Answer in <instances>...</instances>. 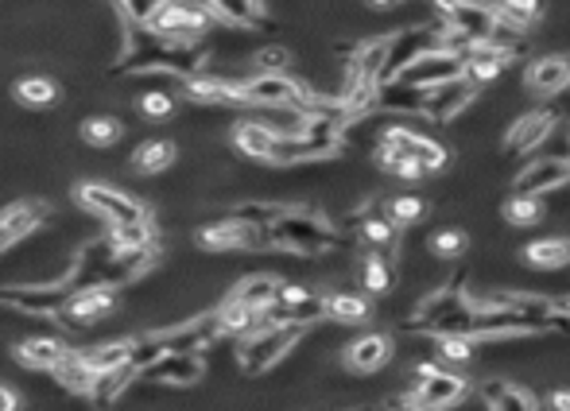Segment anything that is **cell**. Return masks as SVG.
Instances as JSON below:
<instances>
[{"instance_id":"cell-17","label":"cell","mask_w":570,"mask_h":411,"mask_svg":"<svg viewBox=\"0 0 570 411\" xmlns=\"http://www.w3.org/2000/svg\"><path fill=\"white\" fill-rule=\"evenodd\" d=\"M555 125H559V113H555V109H532V113L517 116V125L508 128L505 148L508 152H532V148H540V144L555 133Z\"/></svg>"},{"instance_id":"cell-21","label":"cell","mask_w":570,"mask_h":411,"mask_svg":"<svg viewBox=\"0 0 570 411\" xmlns=\"http://www.w3.org/2000/svg\"><path fill=\"white\" fill-rule=\"evenodd\" d=\"M570 86V59L562 54H547V59H535L528 66V90L540 94V98H555Z\"/></svg>"},{"instance_id":"cell-24","label":"cell","mask_w":570,"mask_h":411,"mask_svg":"<svg viewBox=\"0 0 570 411\" xmlns=\"http://www.w3.org/2000/svg\"><path fill=\"white\" fill-rule=\"evenodd\" d=\"M210 20H222L230 27H264V0H202Z\"/></svg>"},{"instance_id":"cell-15","label":"cell","mask_w":570,"mask_h":411,"mask_svg":"<svg viewBox=\"0 0 570 411\" xmlns=\"http://www.w3.org/2000/svg\"><path fill=\"white\" fill-rule=\"evenodd\" d=\"M478 98V86L466 78H455V82H443V86H431L428 90V101H423V113L435 121V125H446V121H455L458 113L473 105Z\"/></svg>"},{"instance_id":"cell-41","label":"cell","mask_w":570,"mask_h":411,"mask_svg":"<svg viewBox=\"0 0 570 411\" xmlns=\"http://www.w3.org/2000/svg\"><path fill=\"white\" fill-rule=\"evenodd\" d=\"M493 16H497V24L528 32V24L540 16V0H500L497 9H493Z\"/></svg>"},{"instance_id":"cell-55","label":"cell","mask_w":570,"mask_h":411,"mask_svg":"<svg viewBox=\"0 0 570 411\" xmlns=\"http://www.w3.org/2000/svg\"><path fill=\"white\" fill-rule=\"evenodd\" d=\"M567 90H570V86H567Z\"/></svg>"},{"instance_id":"cell-14","label":"cell","mask_w":570,"mask_h":411,"mask_svg":"<svg viewBox=\"0 0 570 411\" xmlns=\"http://www.w3.org/2000/svg\"><path fill=\"white\" fill-rule=\"evenodd\" d=\"M113 307H116V291H113V287L86 284V287H74L59 319L71 322V326H89V322L106 319Z\"/></svg>"},{"instance_id":"cell-27","label":"cell","mask_w":570,"mask_h":411,"mask_svg":"<svg viewBox=\"0 0 570 411\" xmlns=\"http://www.w3.org/2000/svg\"><path fill=\"white\" fill-rule=\"evenodd\" d=\"M428 90L408 82H381L376 86V113H423Z\"/></svg>"},{"instance_id":"cell-48","label":"cell","mask_w":570,"mask_h":411,"mask_svg":"<svg viewBox=\"0 0 570 411\" xmlns=\"http://www.w3.org/2000/svg\"><path fill=\"white\" fill-rule=\"evenodd\" d=\"M140 113L148 116V121H168V116L175 113V101H171V94L152 90L140 98Z\"/></svg>"},{"instance_id":"cell-10","label":"cell","mask_w":570,"mask_h":411,"mask_svg":"<svg viewBox=\"0 0 570 411\" xmlns=\"http://www.w3.org/2000/svg\"><path fill=\"white\" fill-rule=\"evenodd\" d=\"M466 71V54L450 51V47H435V51L419 54L408 71H400L393 82H408V86H419V90H431V86H443V82L462 78Z\"/></svg>"},{"instance_id":"cell-35","label":"cell","mask_w":570,"mask_h":411,"mask_svg":"<svg viewBox=\"0 0 570 411\" xmlns=\"http://www.w3.org/2000/svg\"><path fill=\"white\" fill-rule=\"evenodd\" d=\"M113 249L121 252H140V249H156V229L152 222H133V225H109L106 237Z\"/></svg>"},{"instance_id":"cell-5","label":"cell","mask_w":570,"mask_h":411,"mask_svg":"<svg viewBox=\"0 0 570 411\" xmlns=\"http://www.w3.org/2000/svg\"><path fill=\"white\" fill-rule=\"evenodd\" d=\"M74 202L89 214H98L106 225H133V222H152L148 205L140 198L125 195V190L109 187V183H78L74 187Z\"/></svg>"},{"instance_id":"cell-31","label":"cell","mask_w":570,"mask_h":411,"mask_svg":"<svg viewBox=\"0 0 570 411\" xmlns=\"http://www.w3.org/2000/svg\"><path fill=\"white\" fill-rule=\"evenodd\" d=\"M233 144H237V152L249 155V160L268 163V152H272V144H276V128L268 125V121H241V125L233 128Z\"/></svg>"},{"instance_id":"cell-46","label":"cell","mask_w":570,"mask_h":411,"mask_svg":"<svg viewBox=\"0 0 570 411\" xmlns=\"http://www.w3.org/2000/svg\"><path fill=\"white\" fill-rule=\"evenodd\" d=\"M284 214V205H237L233 210V222H241V225H257V229H268V225L276 222V217Z\"/></svg>"},{"instance_id":"cell-50","label":"cell","mask_w":570,"mask_h":411,"mask_svg":"<svg viewBox=\"0 0 570 411\" xmlns=\"http://www.w3.org/2000/svg\"><path fill=\"white\" fill-rule=\"evenodd\" d=\"M438 353H443V361H470L473 338H438Z\"/></svg>"},{"instance_id":"cell-39","label":"cell","mask_w":570,"mask_h":411,"mask_svg":"<svg viewBox=\"0 0 570 411\" xmlns=\"http://www.w3.org/2000/svg\"><path fill=\"white\" fill-rule=\"evenodd\" d=\"M121 136H125V125L116 116H89L82 125V144H89V148H113V144H121Z\"/></svg>"},{"instance_id":"cell-11","label":"cell","mask_w":570,"mask_h":411,"mask_svg":"<svg viewBox=\"0 0 570 411\" xmlns=\"http://www.w3.org/2000/svg\"><path fill=\"white\" fill-rule=\"evenodd\" d=\"M152 338L160 353H202L206 346L222 338V322H218V311H210L183 322V326H171V331H156Z\"/></svg>"},{"instance_id":"cell-49","label":"cell","mask_w":570,"mask_h":411,"mask_svg":"<svg viewBox=\"0 0 570 411\" xmlns=\"http://www.w3.org/2000/svg\"><path fill=\"white\" fill-rule=\"evenodd\" d=\"M431 249H435V257H458V252L466 249V233L462 229H438L435 237H431Z\"/></svg>"},{"instance_id":"cell-16","label":"cell","mask_w":570,"mask_h":411,"mask_svg":"<svg viewBox=\"0 0 570 411\" xmlns=\"http://www.w3.org/2000/svg\"><path fill=\"white\" fill-rule=\"evenodd\" d=\"M570 183V155H540L517 175V195H547Z\"/></svg>"},{"instance_id":"cell-20","label":"cell","mask_w":570,"mask_h":411,"mask_svg":"<svg viewBox=\"0 0 570 411\" xmlns=\"http://www.w3.org/2000/svg\"><path fill=\"white\" fill-rule=\"evenodd\" d=\"M66 341L54 338V334H47V338H24L12 346V358L20 361L24 369H32V373H51L59 361L66 358Z\"/></svg>"},{"instance_id":"cell-8","label":"cell","mask_w":570,"mask_h":411,"mask_svg":"<svg viewBox=\"0 0 570 411\" xmlns=\"http://www.w3.org/2000/svg\"><path fill=\"white\" fill-rule=\"evenodd\" d=\"M443 20H435V24H419V27H408V32H400V36L388 39V59H384V71H381V82H393L400 71H408L411 63H416L419 54L435 51V47H443Z\"/></svg>"},{"instance_id":"cell-18","label":"cell","mask_w":570,"mask_h":411,"mask_svg":"<svg viewBox=\"0 0 570 411\" xmlns=\"http://www.w3.org/2000/svg\"><path fill=\"white\" fill-rule=\"evenodd\" d=\"M47 217H51V205L44 202V198H36V202H16L9 205L4 214H0V233H4V245H16L24 241V237H32L36 229H44Z\"/></svg>"},{"instance_id":"cell-30","label":"cell","mask_w":570,"mask_h":411,"mask_svg":"<svg viewBox=\"0 0 570 411\" xmlns=\"http://www.w3.org/2000/svg\"><path fill=\"white\" fill-rule=\"evenodd\" d=\"M276 296H280V279L276 276H245L241 284L230 291L233 303L249 307V311H257V314H264L268 307L276 303Z\"/></svg>"},{"instance_id":"cell-36","label":"cell","mask_w":570,"mask_h":411,"mask_svg":"<svg viewBox=\"0 0 570 411\" xmlns=\"http://www.w3.org/2000/svg\"><path fill=\"white\" fill-rule=\"evenodd\" d=\"M12 94H16L20 105H27V109H47V105H54V98H59V86H54L51 78L27 74V78H16Z\"/></svg>"},{"instance_id":"cell-38","label":"cell","mask_w":570,"mask_h":411,"mask_svg":"<svg viewBox=\"0 0 570 411\" xmlns=\"http://www.w3.org/2000/svg\"><path fill=\"white\" fill-rule=\"evenodd\" d=\"M326 319L334 322H365L369 319V299L361 291H338V296H326Z\"/></svg>"},{"instance_id":"cell-2","label":"cell","mask_w":570,"mask_h":411,"mask_svg":"<svg viewBox=\"0 0 570 411\" xmlns=\"http://www.w3.org/2000/svg\"><path fill=\"white\" fill-rule=\"evenodd\" d=\"M272 233V245L287 252H299V257H322V252L338 249V233L334 225L322 222L311 210H284L276 222L268 225Z\"/></svg>"},{"instance_id":"cell-33","label":"cell","mask_w":570,"mask_h":411,"mask_svg":"<svg viewBox=\"0 0 570 411\" xmlns=\"http://www.w3.org/2000/svg\"><path fill=\"white\" fill-rule=\"evenodd\" d=\"M178 160V148L171 140H144L136 144L133 152V167L140 171V175H163V171H171Z\"/></svg>"},{"instance_id":"cell-4","label":"cell","mask_w":570,"mask_h":411,"mask_svg":"<svg viewBox=\"0 0 570 411\" xmlns=\"http://www.w3.org/2000/svg\"><path fill=\"white\" fill-rule=\"evenodd\" d=\"M376 163L384 171H396L400 163H416L423 175L446 167V148L428 136L411 133V128H384L381 144H376Z\"/></svg>"},{"instance_id":"cell-25","label":"cell","mask_w":570,"mask_h":411,"mask_svg":"<svg viewBox=\"0 0 570 411\" xmlns=\"http://www.w3.org/2000/svg\"><path fill=\"white\" fill-rule=\"evenodd\" d=\"M133 349L136 338H116V341H101V346H86L78 349V358L86 361L94 373H113V369H133Z\"/></svg>"},{"instance_id":"cell-7","label":"cell","mask_w":570,"mask_h":411,"mask_svg":"<svg viewBox=\"0 0 570 411\" xmlns=\"http://www.w3.org/2000/svg\"><path fill=\"white\" fill-rule=\"evenodd\" d=\"M314 94L303 82L287 78V74H257V78H241V101L260 109H295L303 113L311 105Z\"/></svg>"},{"instance_id":"cell-53","label":"cell","mask_w":570,"mask_h":411,"mask_svg":"<svg viewBox=\"0 0 570 411\" xmlns=\"http://www.w3.org/2000/svg\"><path fill=\"white\" fill-rule=\"evenodd\" d=\"M376 9H388V4H400V0H373Z\"/></svg>"},{"instance_id":"cell-1","label":"cell","mask_w":570,"mask_h":411,"mask_svg":"<svg viewBox=\"0 0 570 411\" xmlns=\"http://www.w3.org/2000/svg\"><path fill=\"white\" fill-rule=\"evenodd\" d=\"M210 63V51L202 43H183V39H163L148 27H133V43L116 59L113 74H175V78H195Z\"/></svg>"},{"instance_id":"cell-19","label":"cell","mask_w":570,"mask_h":411,"mask_svg":"<svg viewBox=\"0 0 570 411\" xmlns=\"http://www.w3.org/2000/svg\"><path fill=\"white\" fill-rule=\"evenodd\" d=\"M183 94L198 105H245L241 101V78H210V74H195L183 78Z\"/></svg>"},{"instance_id":"cell-45","label":"cell","mask_w":570,"mask_h":411,"mask_svg":"<svg viewBox=\"0 0 570 411\" xmlns=\"http://www.w3.org/2000/svg\"><path fill=\"white\" fill-rule=\"evenodd\" d=\"M171 0H121V12L133 27H148L163 9H168Z\"/></svg>"},{"instance_id":"cell-40","label":"cell","mask_w":570,"mask_h":411,"mask_svg":"<svg viewBox=\"0 0 570 411\" xmlns=\"http://www.w3.org/2000/svg\"><path fill=\"white\" fill-rule=\"evenodd\" d=\"M218 322H222V334H252L260 326V314L249 311V307L233 303V299H225L222 307H218Z\"/></svg>"},{"instance_id":"cell-13","label":"cell","mask_w":570,"mask_h":411,"mask_svg":"<svg viewBox=\"0 0 570 411\" xmlns=\"http://www.w3.org/2000/svg\"><path fill=\"white\" fill-rule=\"evenodd\" d=\"M136 376L152 381V385L190 388L206 376V361H202V353H163V358L148 361Z\"/></svg>"},{"instance_id":"cell-42","label":"cell","mask_w":570,"mask_h":411,"mask_svg":"<svg viewBox=\"0 0 570 411\" xmlns=\"http://www.w3.org/2000/svg\"><path fill=\"white\" fill-rule=\"evenodd\" d=\"M361 284H365V291H373V296L388 291V287H393V260L369 252L365 264H361Z\"/></svg>"},{"instance_id":"cell-26","label":"cell","mask_w":570,"mask_h":411,"mask_svg":"<svg viewBox=\"0 0 570 411\" xmlns=\"http://www.w3.org/2000/svg\"><path fill=\"white\" fill-rule=\"evenodd\" d=\"M466 291L458 284H450V287H443V291H435V296H428L423 299V303H419V311H416V319H411V326H416V331H435L438 322L446 319V314L450 311H458V307L466 303Z\"/></svg>"},{"instance_id":"cell-44","label":"cell","mask_w":570,"mask_h":411,"mask_svg":"<svg viewBox=\"0 0 570 411\" xmlns=\"http://www.w3.org/2000/svg\"><path fill=\"white\" fill-rule=\"evenodd\" d=\"M505 217L512 225H535L540 217H544V202L535 195H512L505 202Z\"/></svg>"},{"instance_id":"cell-3","label":"cell","mask_w":570,"mask_h":411,"mask_svg":"<svg viewBox=\"0 0 570 411\" xmlns=\"http://www.w3.org/2000/svg\"><path fill=\"white\" fill-rule=\"evenodd\" d=\"M303 338V326H292V322H260L257 331L245 334L241 349H237V361L249 376H260L268 369H276L280 361L292 353Z\"/></svg>"},{"instance_id":"cell-32","label":"cell","mask_w":570,"mask_h":411,"mask_svg":"<svg viewBox=\"0 0 570 411\" xmlns=\"http://www.w3.org/2000/svg\"><path fill=\"white\" fill-rule=\"evenodd\" d=\"M482 400L490 411H540V403L532 400V393L508 385V381H485Z\"/></svg>"},{"instance_id":"cell-29","label":"cell","mask_w":570,"mask_h":411,"mask_svg":"<svg viewBox=\"0 0 570 411\" xmlns=\"http://www.w3.org/2000/svg\"><path fill=\"white\" fill-rule=\"evenodd\" d=\"M51 376L59 381V388L71 396H89L94 393V385H98V373L78 358V349H66V358L51 369Z\"/></svg>"},{"instance_id":"cell-23","label":"cell","mask_w":570,"mask_h":411,"mask_svg":"<svg viewBox=\"0 0 570 411\" xmlns=\"http://www.w3.org/2000/svg\"><path fill=\"white\" fill-rule=\"evenodd\" d=\"M388 39H393V36L369 39V43L354 47V51H349L346 82H373V86H381L384 59H388Z\"/></svg>"},{"instance_id":"cell-37","label":"cell","mask_w":570,"mask_h":411,"mask_svg":"<svg viewBox=\"0 0 570 411\" xmlns=\"http://www.w3.org/2000/svg\"><path fill=\"white\" fill-rule=\"evenodd\" d=\"M136 381V369H113V373H101L98 385H94V393H89V400L98 403V408H113L121 396L128 393V385Z\"/></svg>"},{"instance_id":"cell-12","label":"cell","mask_w":570,"mask_h":411,"mask_svg":"<svg viewBox=\"0 0 570 411\" xmlns=\"http://www.w3.org/2000/svg\"><path fill=\"white\" fill-rule=\"evenodd\" d=\"M206 27H210V12H206L202 4H178V0H171L168 9L148 24V32H156V36H163V39L198 43Z\"/></svg>"},{"instance_id":"cell-34","label":"cell","mask_w":570,"mask_h":411,"mask_svg":"<svg viewBox=\"0 0 570 411\" xmlns=\"http://www.w3.org/2000/svg\"><path fill=\"white\" fill-rule=\"evenodd\" d=\"M524 260L540 272H559L570 264V241L567 237H544V241H532L524 249Z\"/></svg>"},{"instance_id":"cell-6","label":"cell","mask_w":570,"mask_h":411,"mask_svg":"<svg viewBox=\"0 0 570 411\" xmlns=\"http://www.w3.org/2000/svg\"><path fill=\"white\" fill-rule=\"evenodd\" d=\"M74 291V279H54V284H0V303L20 314L36 319H59Z\"/></svg>"},{"instance_id":"cell-51","label":"cell","mask_w":570,"mask_h":411,"mask_svg":"<svg viewBox=\"0 0 570 411\" xmlns=\"http://www.w3.org/2000/svg\"><path fill=\"white\" fill-rule=\"evenodd\" d=\"M0 411H20V396H16V388L0 385Z\"/></svg>"},{"instance_id":"cell-52","label":"cell","mask_w":570,"mask_h":411,"mask_svg":"<svg viewBox=\"0 0 570 411\" xmlns=\"http://www.w3.org/2000/svg\"><path fill=\"white\" fill-rule=\"evenodd\" d=\"M552 411H570V388H562V393L552 396Z\"/></svg>"},{"instance_id":"cell-22","label":"cell","mask_w":570,"mask_h":411,"mask_svg":"<svg viewBox=\"0 0 570 411\" xmlns=\"http://www.w3.org/2000/svg\"><path fill=\"white\" fill-rule=\"evenodd\" d=\"M393 358V338L388 334H361L354 346L346 349V365L354 373H376Z\"/></svg>"},{"instance_id":"cell-43","label":"cell","mask_w":570,"mask_h":411,"mask_svg":"<svg viewBox=\"0 0 570 411\" xmlns=\"http://www.w3.org/2000/svg\"><path fill=\"white\" fill-rule=\"evenodd\" d=\"M428 214V202L423 198H416V195H400V198H393V202L384 205V217L400 229V225H411V222H419V217Z\"/></svg>"},{"instance_id":"cell-9","label":"cell","mask_w":570,"mask_h":411,"mask_svg":"<svg viewBox=\"0 0 570 411\" xmlns=\"http://www.w3.org/2000/svg\"><path fill=\"white\" fill-rule=\"evenodd\" d=\"M198 249L206 252H233V249H249V252H264V249H276L272 245V233L268 229H257V225H241L233 222V217H222L214 225H202L195 233Z\"/></svg>"},{"instance_id":"cell-54","label":"cell","mask_w":570,"mask_h":411,"mask_svg":"<svg viewBox=\"0 0 570 411\" xmlns=\"http://www.w3.org/2000/svg\"><path fill=\"white\" fill-rule=\"evenodd\" d=\"M559 307H562V314H567V322H570V299H562Z\"/></svg>"},{"instance_id":"cell-47","label":"cell","mask_w":570,"mask_h":411,"mask_svg":"<svg viewBox=\"0 0 570 411\" xmlns=\"http://www.w3.org/2000/svg\"><path fill=\"white\" fill-rule=\"evenodd\" d=\"M287 63H292V54H287L284 47H264V51L252 54V66H257V74H284Z\"/></svg>"},{"instance_id":"cell-28","label":"cell","mask_w":570,"mask_h":411,"mask_svg":"<svg viewBox=\"0 0 570 411\" xmlns=\"http://www.w3.org/2000/svg\"><path fill=\"white\" fill-rule=\"evenodd\" d=\"M512 63L505 51H497V47H490V43H478V47H470L466 51V71H462V78L466 82H473L478 90H482L485 82H493L497 78L505 66Z\"/></svg>"}]
</instances>
